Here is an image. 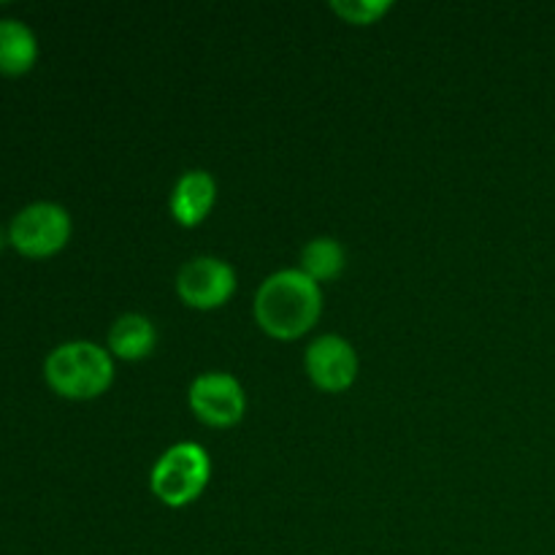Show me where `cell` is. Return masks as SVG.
<instances>
[{
	"label": "cell",
	"instance_id": "obj_3",
	"mask_svg": "<svg viewBox=\"0 0 555 555\" xmlns=\"http://www.w3.org/2000/svg\"><path fill=\"white\" fill-rule=\"evenodd\" d=\"M211 477V459L198 442L171 444L150 472V488L160 504L182 509L206 491Z\"/></svg>",
	"mask_w": 555,
	"mask_h": 555
},
{
	"label": "cell",
	"instance_id": "obj_10",
	"mask_svg": "<svg viewBox=\"0 0 555 555\" xmlns=\"http://www.w3.org/2000/svg\"><path fill=\"white\" fill-rule=\"evenodd\" d=\"M38 60V38L16 16L0 20V76H25Z\"/></svg>",
	"mask_w": 555,
	"mask_h": 555
},
{
	"label": "cell",
	"instance_id": "obj_6",
	"mask_svg": "<svg viewBox=\"0 0 555 555\" xmlns=\"http://www.w3.org/2000/svg\"><path fill=\"white\" fill-rule=\"evenodd\" d=\"M177 293L193 309H220L236 293V271L215 255H201L179 269Z\"/></svg>",
	"mask_w": 555,
	"mask_h": 555
},
{
	"label": "cell",
	"instance_id": "obj_12",
	"mask_svg": "<svg viewBox=\"0 0 555 555\" xmlns=\"http://www.w3.org/2000/svg\"><path fill=\"white\" fill-rule=\"evenodd\" d=\"M331 9L350 25H374L383 14L393 9L390 0H334Z\"/></svg>",
	"mask_w": 555,
	"mask_h": 555
},
{
	"label": "cell",
	"instance_id": "obj_5",
	"mask_svg": "<svg viewBox=\"0 0 555 555\" xmlns=\"http://www.w3.org/2000/svg\"><path fill=\"white\" fill-rule=\"evenodd\" d=\"M188 404L201 423L211 428H231L247 412L242 383L228 372H206L190 383Z\"/></svg>",
	"mask_w": 555,
	"mask_h": 555
},
{
	"label": "cell",
	"instance_id": "obj_4",
	"mask_svg": "<svg viewBox=\"0 0 555 555\" xmlns=\"http://www.w3.org/2000/svg\"><path fill=\"white\" fill-rule=\"evenodd\" d=\"M74 233V220L68 209L54 201H36L27 204L11 217L9 244L30 260H47L57 255Z\"/></svg>",
	"mask_w": 555,
	"mask_h": 555
},
{
	"label": "cell",
	"instance_id": "obj_8",
	"mask_svg": "<svg viewBox=\"0 0 555 555\" xmlns=\"http://www.w3.org/2000/svg\"><path fill=\"white\" fill-rule=\"evenodd\" d=\"M217 204V182L204 168H190L177 179L171 190V217L182 228H195L209 217Z\"/></svg>",
	"mask_w": 555,
	"mask_h": 555
},
{
	"label": "cell",
	"instance_id": "obj_2",
	"mask_svg": "<svg viewBox=\"0 0 555 555\" xmlns=\"http://www.w3.org/2000/svg\"><path fill=\"white\" fill-rule=\"evenodd\" d=\"M43 379L63 399H98L114 383V358L95 341H63L43 361Z\"/></svg>",
	"mask_w": 555,
	"mask_h": 555
},
{
	"label": "cell",
	"instance_id": "obj_13",
	"mask_svg": "<svg viewBox=\"0 0 555 555\" xmlns=\"http://www.w3.org/2000/svg\"><path fill=\"white\" fill-rule=\"evenodd\" d=\"M5 244H9V231H3V228H0V253L5 249Z\"/></svg>",
	"mask_w": 555,
	"mask_h": 555
},
{
	"label": "cell",
	"instance_id": "obj_1",
	"mask_svg": "<svg viewBox=\"0 0 555 555\" xmlns=\"http://www.w3.org/2000/svg\"><path fill=\"white\" fill-rule=\"evenodd\" d=\"M253 312L266 334L282 341H293L312 331L320 320L323 291L301 269L274 271L260 282Z\"/></svg>",
	"mask_w": 555,
	"mask_h": 555
},
{
	"label": "cell",
	"instance_id": "obj_7",
	"mask_svg": "<svg viewBox=\"0 0 555 555\" xmlns=\"http://www.w3.org/2000/svg\"><path fill=\"white\" fill-rule=\"evenodd\" d=\"M304 366H307L314 388L325 390V393H341L358 377V352L345 336L325 334L307 347Z\"/></svg>",
	"mask_w": 555,
	"mask_h": 555
},
{
	"label": "cell",
	"instance_id": "obj_11",
	"mask_svg": "<svg viewBox=\"0 0 555 555\" xmlns=\"http://www.w3.org/2000/svg\"><path fill=\"white\" fill-rule=\"evenodd\" d=\"M347 266V253L336 238L331 236H318L301 249V271L314 280L320 282H331L345 271Z\"/></svg>",
	"mask_w": 555,
	"mask_h": 555
},
{
	"label": "cell",
	"instance_id": "obj_9",
	"mask_svg": "<svg viewBox=\"0 0 555 555\" xmlns=\"http://www.w3.org/2000/svg\"><path fill=\"white\" fill-rule=\"evenodd\" d=\"M157 347V328L139 312L119 314L106 336V350L122 361H141Z\"/></svg>",
	"mask_w": 555,
	"mask_h": 555
}]
</instances>
